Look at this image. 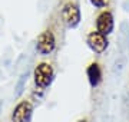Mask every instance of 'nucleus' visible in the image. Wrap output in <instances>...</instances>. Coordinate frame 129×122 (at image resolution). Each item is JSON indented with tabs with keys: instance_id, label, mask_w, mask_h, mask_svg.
Listing matches in <instances>:
<instances>
[{
	"instance_id": "obj_3",
	"label": "nucleus",
	"mask_w": 129,
	"mask_h": 122,
	"mask_svg": "<svg viewBox=\"0 0 129 122\" xmlns=\"http://www.w3.org/2000/svg\"><path fill=\"white\" fill-rule=\"evenodd\" d=\"M56 49V36L53 29H45L36 39V52L42 56H47Z\"/></svg>"
},
{
	"instance_id": "obj_2",
	"label": "nucleus",
	"mask_w": 129,
	"mask_h": 122,
	"mask_svg": "<svg viewBox=\"0 0 129 122\" xmlns=\"http://www.w3.org/2000/svg\"><path fill=\"white\" fill-rule=\"evenodd\" d=\"M60 16H62V20L63 23L68 26L69 29H76L80 24V20H82V12H80V7L76 2H72V0H68L62 9H60Z\"/></svg>"
},
{
	"instance_id": "obj_9",
	"label": "nucleus",
	"mask_w": 129,
	"mask_h": 122,
	"mask_svg": "<svg viewBox=\"0 0 129 122\" xmlns=\"http://www.w3.org/2000/svg\"><path fill=\"white\" fill-rule=\"evenodd\" d=\"M76 122H90L88 119V118H80V119H79V121H76Z\"/></svg>"
},
{
	"instance_id": "obj_1",
	"label": "nucleus",
	"mask_w": 129,
	"mask_h": 122,
	"mask_svg": "<svg viewBox=\"0 0 129 122\" xmlns=\"http://www.w3.org/2000/svg\"><path fill=\"white\" fill-rule=\"evenodd\" d=\"M55 79V69L49 62H40L33 71V80L37 89L45 90L52 85Z\"/></svg>"
},
{
	"instance_id": "obj_8",
	"label": "nucleus",
	"mask_w": 129,
	"mask_h": 122,
	"mask_svg": "<svg viewBox=\"0 0 129 122\" xmlns=\"http://www.w3.org/2000/svg\"><path fill=\"white\" fill-rule=\"evenodd\" d=\"M89 2L96 9H106L109 6V3H111V0H89Z\"/></svg>"
},
{
	"instance_id": "obj_5",
	"label": "nucleus",
	"mask_w": 129,
	"mask_h": 122,
	"mask_svg": "<svg viewBox=\"0 0 129 122\" xmlns=\"http://www.w3.org/2000/svg\"><path fill=\"white\" fill-rule=\"evenodd\" d=\"M95 27H96L98 32L103 33L106 36H109L113 29H115V17H113V13H112L109 9H102L101 13L96 16V20H95Z\"/></svg>"
},
{
	"instance_id": "obj_6",
	"label": "nucleus",
	"mask_w": 129,
	"mask_h": 122,
	"mask_svg": "<svg viewBox=\"0 0 129 122\" xmlns=\"http://www.w3.org/2000/svg\"><path fill=\"white\" fill-rule=\"evenodd\" d=\"M86 43H88L89 49H90L93 53H96V55L103 53V52L108 49V46H109L108 36L103 35V33H101V32H98L96 29L88 33V36H86Z\"/></svg>"
},
{
	"instance_id": "obj_7",
	"label": "nucleus",
	"mask_w": 129,
	"mask_h": 122,
	"mask_svg": "<svg viewBox=\"0 0 129 122\" xmlns=\"http://www.w3.org/2000/svg\"><path fill=\"white\" fill-rule=\"evenodd\" d=\"M86 78L90 85V88H98L103 80V72H102V66L99 62H90L86 66Z\"/></svg>"
},
{
	"instance_id": "obj_4",
	"label": "nucleus",
	"mask_w": 129,
	"mask_h": 122,
	"mask_svg": "<svg viewBox=\"0 0 129 122\" xmlns=\"http://www.w3.org/2000/svg\"><path fill=\"white\" fill-rule=\"evenodd\" d=\"M33 103L29 99H22L12 111V122H30L33 116Z\"/></svg>"
}]
</instances>
